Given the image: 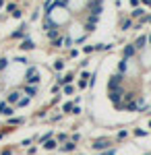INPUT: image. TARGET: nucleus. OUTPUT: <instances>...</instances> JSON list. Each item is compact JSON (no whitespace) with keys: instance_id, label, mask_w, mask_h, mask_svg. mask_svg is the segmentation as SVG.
Instances as JSON below:
<instances>
[{"instance_id":"7ed1b4c3","label":"nucleus","mask_w":151,"mask_h":155,"mask_svg":"<svg viewBox=\"0 0 151 155\" xmlns=\"http://www.w3.org/2000/svg\"><path fill=\"white\" fill-rule=\"evenodd\" d=\"M50 72L25 52H6L0 56V116L25 112L44 93Z\"/></svg>"},{"instance_id":"f257e3e1","label":"nucleus","mask_w":151,"mask_h":155,"mask_svg":"<svg viewBox=\"0 0 151 155\" xmlns=\"http://www.w3.org/2000/svg\"><path fill=\"white\" fill-rule=\"evenodd\" d=\"M91 104L95 116L108 122L151 114V23L102 60L93 79Z\"/></svg>"},{"instance_id":"f03ea898","label":"nucleus","mask_w":151,"mask_h":155,"mask_svg":"<svg viewBox=\"0 0 151 155\" xmlns=\"http://www.w3.org/2000/svg\"><path fill=\"white\" fill-rule=\"evenodd\" d=\"M110 0H46L37 15V31L48 46L72 50L97 39Z\"/></svg>"},{"instance_id":"20e7f679","label":"nucleus","mask_w":151,"mask_h":155,"mask_svg":"<svg viewBox=\"0 0 151 155\" xmlns=\"http://www.w3.org/2000/svg\"><path fill=\"white\" fill-rule=\"evenodd\" d=\"M145 155H151V151H149V153H145Z\"/></svg>"}]
</instances>
